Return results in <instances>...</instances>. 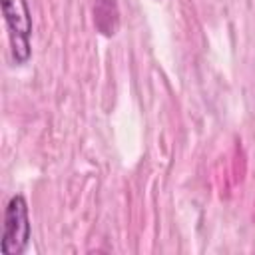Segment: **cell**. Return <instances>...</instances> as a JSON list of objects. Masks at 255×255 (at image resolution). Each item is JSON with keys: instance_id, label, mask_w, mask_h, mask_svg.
I'll use <instances>...</instances> for the list:
<instances>
[{"instance_id": "obj_2", "label": "cell", "mask_w": 255, "mask_h": 255, "mask_svg": "<svg viewBox=\"0 0 255 255\" xmlns=\"http://www.w3.org/2000/svg\"><path fill=\"white\" fill-rule=\"evenodd\" d=\"M0 4L10 36L12 56L18 64H24L30 58V34H32V16H30L28 0H0Z\"/></svg>"}, {"instance_id": "obj_3", "label": "cell", "mask_w": 255, "mask_h": 255, "mask_svg": "<svg viewBox=\"0 0 255 255\" xmlns=\"http://www.w3.org/2000/svg\"><path fill=\"white\" fill-rule=\"evenodd\" d=\"M94 24L104 36H114L120 26V12L116 0L94 2Z\"/></svg>"}, {"instance_id": "obj_1", "label": "cell", "mask_w": 255, "mask_h": 255, "mask_svg": "<svg viewBox=\"0 0 255 255\" xmlns=\"http://www.w3.org/2000/svg\"><path fill=\"white\" fill-rule=\"evenodd\" d=\"M30 215L28 203L24 195L16 193L8 199L4 211V225H2V241L0 251L2 255H22L30 243Z\"/></svg>"}]
</instances>
